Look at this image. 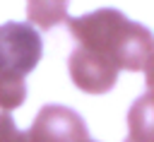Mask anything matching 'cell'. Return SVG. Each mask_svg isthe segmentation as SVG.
Returning <instances> with one entry per match:
<instances>
[{"mask_svg": "<svg viewBox=\"0 0 154 142\" xmlns=\"http://www.w3.org/2000/svg\"><path fill=\"white\" fill-rule=\"evenodd\" d=\"M65 22L79 48L111 63L118 72H149L154 53L152 31L128 19L120 10L103 7L82 17H67Z\"/></svg>", "mask_w": 154, "mask_h": 142, "instance_id": "1", "label": "cell"}, {"mask_svg": "<svg viewBox=\"0 0 154 142\" xmlns=\"http://www.w3.org/2000/svg\"><path fill=\"white\" fill-rule=\"evenodd\" d=\"M43 41L26 22L0 24V108H19L26 99L24 77L38 65Z\"/></svg>", "mask_w": 154, "mask_h": 142, "instance_id": "2", "label": "cell"}, {"mask_svg": "<svg viewBox=\"0 0 154 142\" xmlns=\"http://www.w3.org/2000/svg\"><path fill=\"white\" fill-rule=\"evenodd\" d=\"M87 125L82 116L60 103H46L29 130H24V142H82L87 140Z\"/></svg>", "mask_w": 154, "mask_h": 142, "instance_id": "3", "label": "cell"}, {"mask_svg": "<svg viewBox=\"0 0 154 142\" xmlns=\"http://www.w3.org/2000/svg\"><path fill=\"white\" fill-rule=\"evenodd\" d=\"M67 70H70L72 84L77 89H82L84 94H106L118 82V70L111 63L101 60L99 55H94L79 46L70 53Z\"/></svg>", "mask_w": 154, "mask_h": 142, "instance_id": "4", "label": "cell"}, {"mask_svg": "<svg viewBox=\"0 0 154 142\" xmlns=\"http://www.w3.org/2000/svg\"><path fill=\"white\" fill-rule=\"evenodd\" d=\"M26 19L31 26L53 29L67 19V0H26Z\"/></svg>", "mask_w": 154, "mask_h": 142, "instance_id": "5", "label": "cell"}, {"mask_svg": "<svg viewBox=\"0 0 154 142\" xmlns=\"http://www.w3.org/2000/svg\"><path fill=\"white\" fill-rule=\"evenodd\" d=\"M130 135L125 142H152V96L144 94L140 101L132 103L128 113Z\"/></svg>", "mask_w": 154, "mask_h": 142, "instance_id": "6", "label": "cell"}, {"mask_svg": "<svg viewBox=\"0 0 154 142\" xmlns=\"http://www.w3.org/2000/svg\"><path fill=\"white\" fill-rule=\"evenodd\" d=\"M0 142H24V130L14 125V118L10 111L0 113Z\"/></svg>", "mask_w": 154, "mask_h": 142, "instance_id": "7", "label": "cell"}, {"mask_svg": "<svg viewBox=\"0 0 154 142\" xmlns=\"http://www.w3.org/2000/svg\"><path fill=\"white\" fill-rule=\"evenodd\" d=\"M82 142H94V140H89V137H87V140H82Z\"/></svg>", "mask_w": 154, "mask_h": 142, "instance_id": "8", "label": "cell"}]
</instances>
